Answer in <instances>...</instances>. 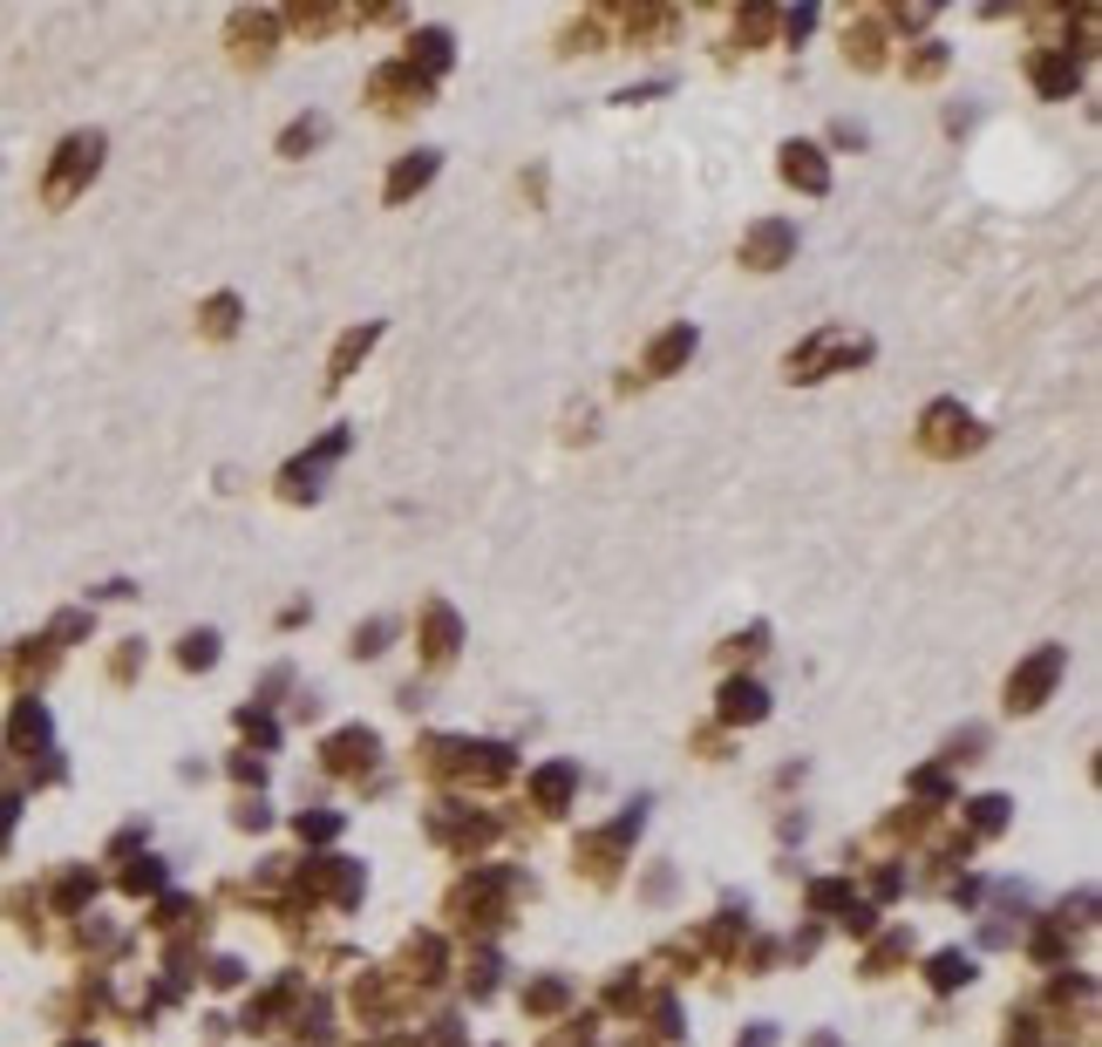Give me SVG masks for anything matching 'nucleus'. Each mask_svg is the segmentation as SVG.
Segmentation results:
<instances>
[{
  "mask_svg": "<svg viewBox=\"0 0 1102 1047\" xmlns=\"http://www.w3.org/2000/svg\"><path fill=\"white\" fill-rule=\"evenodd\" d=\"M96 156H102V137H68L55 150V171H48V205H62V197H75V184L96 177Z\"/></svg>",
  "mask_w": 1102,
  "mask_h": 1047,
  "instance_id": "1",
  "label": "nucleus"
},
{
  "mask_svg": "<svg viewBox=\"0 0 1102 1047\" xmlns=\"http://www.w3.org/2000/svg\"><path fill=\"white\" fill-rule=\"evenodd\" d=\"M1055 673H1061V654L1048 647V654H1035L1028 667H1020V673L1007 680V701H1014V708H1035V701H1041V694L1055 688Z\"/></svg>",
  "mask_w": 1102,
  "mask_h": 1047,
  "instance_id": "2",
  "label": "nucleus"
},
{
  "mask_svg": "<svg viewBox=\"0 0 1102 1047\" xmlns=\"http://www.w3.org/2000/svg\"><path fill=\"white\" fill-rule=\"evenodd\" d=\"M8 735H14V748H42V742H48V714L34 708V701H21L14 721H8Z\"/></svg>",
  "mask_w": 1102,
  "mask_h": 1047,
  "instance_id": "3",
  "label": "nucleus"
},
{
  "mask_svg": "<svg viewBox=\"0 0 1102 1047\" xmlns=\"http://www.w3.org/2000/svg\"><path fill=\"white\" fill-rule=\"evenodd\" d=\"M782 177H790V184H803V191H823V164H817V150L790 143V150H782Z\"/></svg>",
  "mask_w": 1102,
  "mask_h": 1047,
  "instance_id": "4",
  "label": "nucleus"
},
{
  "mask_svg": "<svg viewBox=\"0 0 1102 1047\" xmlns=\"http://www.w3.org/2000/svg\"><path fill=\"white\" fill-rule=\"evenodd\" d=\"M722 701H728L722 714H742V721H756V714H763V688H749V680H735Z\"/></svg>",
  "mask_w": 1102,
  "mask_h": 1047,
  "instance_id": "5",
  "label": "nucleus"
},
{
  "mask_svg": "<svg viewBox=\"0 0 1102 1047\" xmlns=\"http://www.w3.org/2000/svg\"><path fill=\"white\" fill-rule=\"evenodd\" d=\"M681 354H694V327H681V334H667L660 347H653V368H674Z\"/></svg>",
  "mask_w": 1102,
  "mask_h": 1047,
  "instance_id": "6",
  "label": "nucleus"
},
{
  "mask_svg": "<svg viewBox=\"0 0 1102 1047\" xmlns=\"http://www.w3.org/2000/svg\"><path fill=\"white\" fill-rule=\"evenodd\" d=\"M212 660H218V639L212 633H191L184 639V667H212Z\"/></svg>",
  "mask_w": 1102,
  "mask_h": 1047,
  "instance_id": "7",
  "label": "nucleus"
},
{
  "mask_svg": "<svg viewBox=\"0 0 1102 1047\" xmlns=\"http://www.w3.org/2000/svg\"><path fill=\"white\" fill-rule=\"evenodd\" d=\"M782 246H790V231H782V225H763V231H756V246H749V252H756V259H776Z\"/></svg>",
  "mask_w": 1102,
  "mask_h": 1047,
  "instance_id": "8",
  "label": "nucleus"
},
{
  "mask_svg": "<svg viewBox=\"0 0 1102 1047\" xmlns=\"http://www.w3.org/2000/svg\"><path fill=\"white\" fill-rule=\"evenodd\" d=\"M429 171H436V164H429V156H415V164H402V171H396V184H388V191L402 197V191H415V184H422Z\"/></svg>",
  "mask_w": 1102,
  "mask_h": 1047,
  "instance_id": "9",
  "label": "nucleus"
},
{
  "mask_svg": "<svg viewBox=\"0 0 1102 1047\" xmlns=\"http://www.w3.org/2000/svg\"><path fill=\"white\" fill-rule=\"evenodd\" d=\"M1041 83H1048V89H1076V62H1048Z\"/></svg>",
  "mask_w": 1102,
  "mask_h": 1047,
  "instance_id": "10",
  "label": "nucleus"
},
{
  "mask_svg": "<svg viewBox=\"0 0 1102 1047\" xmlns=\"http://www.w3.org/2000/svg\"><path fill=\"white\" fill-rule=\"evenodd\" d=\"M313 137H321V123H293V130H287V150H306Z\"/></svg>",
  "mask_w": 1102,
  "mask_h": 1047,
  "instance_id": "11",
  "label": "nucleus"
},
{
  "mask_svg": "<svg viewBox=\"0 0 1102 1047\" xmlns=\"http://www.w3.org/2000/svg\"><path fill=\"white\" fill-rule=\"evenodd\" d=\"M381 639H388V626H368V633H354V647H361V654H381Z\"/></svg>",
  "mask_w": 1102,
  "mask_h": 1047,
  "instance_id": "12",
  "label": "nucleus"
}]
</instances>
